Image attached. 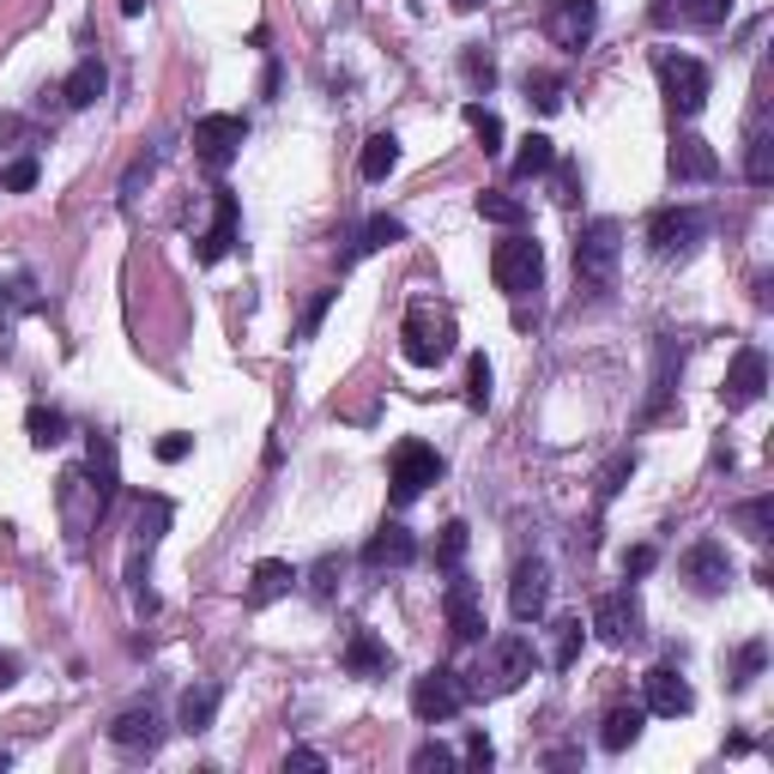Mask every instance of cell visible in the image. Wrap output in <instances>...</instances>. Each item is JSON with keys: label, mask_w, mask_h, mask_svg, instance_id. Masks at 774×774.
<instances>
[{"label": "cell", "mask_w": 774, "mask_h": 774, "mask_svg": "<svg viewBox=\"0 0 774 774\" xmlns=\"http://www.w3.org/2000/svg\"><path fill=\"white\" fill-rule=\"evenodd\" d=\"M744 176H751L756 188L774 182V134H768V127H756V134H751V151H744Z\"/></svg>", "instance_id": "e575fe53"}, {"label": "cell", "mask_w": 774, "mask_h": 774, "mask_svg": "<svg viewBox=\"0 0 774 774\" xmlns=\"http://www.w3.org/2000/svg\"><path fill=\"white\" fill-rule=\"evenodd\" d=\"M109 744H115V751H127V756L158 751V744H164V720L151 714V708H122V714L109 720Z\"/></svg>", "instance_id": "2e32d148"}, {"label": "cell", "mask_w": 774, "mask_h": 774, "mask_svg": "<svg viewBox=\"0 0 774 774\" xmlns=\"http://www.w3.org/2000/svg\"><path fill=\"white\" fill-rule=\"evenodd\" d=\"M683 580H690L702 599H714V593H726V580H732V557H726V545L720 538H695L690 551H683Z\"/></svg>", "instance_id": "7c38bea8"}, {"label": "cell", "mask_w": 774, "mask_h": 774, "mask_svg": "<svg viewBox=\"0 0 774 774\" xmlns=\"http://www.w3.org/2000/svg\"><path fill=\"white\" fill-rule=\"evenodd\" d=\"M460 73H467L472 92H490V85H496V61H490L484 49H467V55H460Z\"/></svg>", "instance_id": "b9f144b4"}, {"label": "cell", "mask_w": 774, "mask_h": 774, "mask_svg": "<svg viewBox=\"0 0 774 774\" xmlns=\"http://www.w3.org/2000/svg\"><path fill=\"white\" fill-rule=\"evenodd\" d=\"M641 708H648V714H660V720H683L695 708V690L683 683L678 666H653V672L641 678Z\"/></svg>", "instance_id": "8fae6325"}, {"label": "cell", "mask_w": 774, "mask_h": 774, "mask_svg": "<svg viewBox=\"0 0 774 774\" xmlns=\"http://www.w3.org/2000/svg\"><path fill=\"white\" fill-rule=\"evenodd\" d=\"M24 134V122H19V115H0V139H19Z\"/></svg>", "instance_id": "9f6ffc18"}, {"label": "cell", "mask_w": 774, "mask_h": 774, "mask_svg": "<svg viewBox=\"0 0 774 774\" xmlns=\"http://www.w3.org/2000/svg\"><path fill=\"white\" fill-rule=\"evenodd\" d=\"M467 399H472V406H490V364H484V352L467 364Z\"/></svg>", "instance_id": "7dc6e473"}, {"label": "cell", "mask_w": 774, "mask_h": 774, "mask_svg": "<svg viewBox=\"0 0 774 774\" xmlns=\"http://www.w3.org/2000/svg\"><path fill=\"white\" fill-rule=\"evenodd\" d=\"M763 387H768V357L756 352V345H744V352L732 357L726 381H720V399H726V411H744V406L763 399Z\"/></svg>", "instance_id": "4fadbf2b"}, {"label": "cell", "mask_w": 774, "mask_h": 774, "mask_svg": "<svg viewBox=\"0 0 774 774\" xmlns=\"http://www.w3.org/2000/svg\"><path fill=\"white\" fill-rule=\"evenodd\" d=\"M24 430H31V442H36V448L67 442V418H61L55 406H31V411H24Z\"/></svg>", "instance_id": "d6a6232c"}, {"label": "cell", "mask_w": 774, "mask_h": 774, "mask_svg": "<svg viewBox=\"0 0 774 774\" xmlns=\"http://www.w3.org/2000/svg\"><path fill=\"white\" fill-rule=\"evenodd\" d=\"M109 92V73H103L97 55H85L80 67L67 73V85H61V97H67V109H92V103Z\"/></svg>", "instance_id": "484cf974"}, {"label": "cell", "mask_w": 774, "mask_h": 774, "mask_svg": "<svg viewBox=\"0 0 774 774\" xmlns=\"http://www.w3.org/2000/svg\"><path fill=\"white\" fill-rule=\"evenodd\" d=\"M387 666H394V653H387V641L376 629H352V641H345V672L352 678H381Z\"/></svg>", "instance_id": "603a6c76"}, {"label": "cell", "mask_w": 774, "mask_h": 774, "mask_svg": "<svg viewBox=\"0 0 774 774\" xmlns=\"http://www.w3.org/2000/svg\"><path fill=\"white\" fill-rule=\"evenodd\" d=\"M580 636H587V629H580V617H563V624H557V648H551V666H557V672H569V666H575Z\"/></svg>", "instance_id": "60d3db41"}, {"label": "cell", "mask_w": 774, "mask_h": 774, "mask_svg": "<svg viewBox=\"0 0 774 774\" xmlns=\"http://www.w3.org/2000/svg\"><path fill=\"white\" fill-rule=\"evenodd\" d=\"M467 763H472V768H490V763H496V751H490L484 732H472V739H467Z\"/></svg>", "instance_id": "f5cc1de1"}, {"label": "cell", "mask_w": 774, "mask_h": 774, "mask_svg": "<svg viewBox=\"0 0 774 774\" xmlns=\"http://www.w3.org/2000/svg\"><path fill=\"white\" fill-rule=\"evenodd\" d=\"M411 557H418V538H411L399 521H381L376 533H369V545H364V563H369V569H406Z\"/></svg>", "instance_id": "44dd1931"}, {"label": "cell", "mask_w": 774, "mask_h": 774, "mask_svg": "<svg viewBox=\"0 0 774 774\" xmlns=\"http://www.w3.org/2000/svg\"><path fill=\"white\" fill-rule=\"evenodd\" d=\"M296 587V569L291 563H279V557H266V563H254V575H249V593L242 599L261 611V605H273V599H285V593Z\"/></svg>", "instance_id": "cb8c5ba5"}, {"label": "cell", "mask_w": 774, "mask_h": 774, "mask_svg": "<svg viewBox=\"0 0 774 774\" xmlns=\"http://www.w3.org/2000/svg\"><path fill=\"white\" fill-rule=\"evenodd\" d=\"M472 206H479L484 224H502V230H521V224H526V206L514 200V194H502V188H484Z\"/></svg>", "instance_id": "4dcf8cb0"}, {"label": "cell", "mask_w": 774, "mask_h": 774, "mask_svg": "<svg viewBox=\"0 0 774 774\" xmlns=\"http://www.w3.org/2000/svg\"><path fill=\"white\" fill-rule=\"evenodd\" d=\"M545 176H557V200L569 206V200H575V188H580V170H575V164H551Z\"/></svg>", "instance_id": "f907efd6"}, {"label": "cell", "mask_w": 774, "mask_h": 774, "mask_svg": "<svg viewBox=\"0 0 774 774\" xmlns=\"http://www.w3.org/2000/svg\"><path fill=\"white\" fill-rule=\"evenodd\" d=\"M19 683V653H0V690H12Z\"/></svg>", "instance_id": "11a10c76"}, {"label": "cell", "mask_w": 774, "mask_h": 774, "mask_svg": "<svg viewBox=\"0 0 774 774\" xmlns=\"http://www.w3.org/2000/svg\"><path fill=\"white\" fill-rule=\"evenodd\" d=\"M587 629L605 641V648H636V641H641V599H636V587L599 593V599H593Z\"/></svg>", "instance_id": "52a82bcc"}, {"label": "cell", "mask_w": 774, "mask_h": 774, "mask_svg": "<svg viewBox=\"0 0 774 774\" xmlns=\"http://www.w3.org/2000/svg\"><path fill=\"white\" fill-rule=\"evenodd\" d=\"M653 67H660V92H666V109L672 115H702V103H708V67L695 55H672V49H660L653 55Z\"/></svg>", "instance_id": "5b68a950"}, {"label": "cell", "mask_w": 774, "mask_h": 774, "mask_svg": "<svg viewBox=\"0 0 774 774\" xmlns=\"http://www.w3.org/2000/svg\"><path fill=\"white\" fill-rule=\"evenodd\" d=\"M285 763H291V768H327V756H321V751H308V744H296Z\"/></svg>", "instance_id": "db71d44e"}, {"label": "cell", "mask_w": 774, "mask_h": 774, "mask_svg": "<svg viewBox=\"0 0 774 774\" xmlns=\"http://www.w3.org/2000/svg\"><path fill=\"white\" fill-rule=\"evenodd\" d=\"M339 569H345L339 557H321V563H315V580H308V593H315V599H333V587H339Z\"/></svg>", "instance_id": "c3c4849f"}, {"label": "cell", "mask_w": 774, "mask_h": 774, "mask_svg": "<svg viewBox=\"0 0 774 774\" xmlns=\"http://www.w3.org/2000/svg\"><path fill=\"white\" fill-rule=\"evenodd\" d=\"M617 254H624V224H617V218H593V224L575 237V279L587 291H611Z\"/></svg>", "instance_id": "7a4b0ae2"}, {"label": "cell", "mask_w": 774, "mask_h": 774, "mask_svg": "<svg viewBox=\"0 0 774 774\" xmlns=\"http://www.w3.org/2000/svg\"><path fill=\"white\" fill-rule=\"evenodd\" d=\"M399 164V139L394 134H369L364 139V158H357V170H364V182H387Z\"/></svg>", "instance_id": "f546056e"}, {"label": "cell", "mask_w": 774, "mask_h": 774, "mask_svg": "<svg viewBox=\"0 0 774 774\" xmlns=\"http://www.w3.org/2000/svg\"><path fill=\"white\" fill-rule=\"evenodd\" d=\"M333 296H339V291H315V303L303 308V321H296V339H315L321 321H327V308H333Z\"/></svg>", "instance_id": "f6af8a7d"}, {"label": "cell", "mask_w": 774, "mask_h": 774, "mask_svg": "<svg viewBox=\"0 0 774 774\" xmlns=\"http://www.w3.org/2000/svg\"><path fill=\"white\" fill-rule=\"evenodd\" d=\"M146 7H151V0H122V12H127V19H139Z\"/></svg>", "instance_id": "6f0895ef"}, {"label": "cell", "mask_w": 774, "mask_h": 774, "mask_svg": "<svg viewBox=\"0 0 774 774\" xmlns=\"http://www.w3.org/2000/svg\"><path fill=\"white\" fill-rule=\"evenodd\" d=\"M36 176H43V164H36L31 151H24V158H12V164H7L0 188H7V194H31V188H36Z\"/></svg>", "instance_id": "7bdbcfd3"}, {"label": "cell", "mask_w": 774, "mask_h": 774, "mask_svg": "<svg viewBox=\"0 0 774 774\" xmlns=\"http://www.w3.org/2000/svg\"><path fill=\"white\" fill-rule=\"evenodd\" d=\"M218 702H224V690H218V683H194V690H182V708H176L182 732H206V726H212Z\"/></svg>", "instance_id": "4316f807"}, {"label": "cell", "mask_w": 774, "mask_h": 774, "mask_svg": "<svg viewBox=\"0 0 774 774\" xmlns=\"http://www.w3.org/2000/svg\"><path fill=\"white\" fill-rule=\"evenodd\" d=\"M399 352H406L411 369H436L448 352H454V327H448V315H436L430 303H411L406 327H399Z\"/></svg>", "instance_id": "3957f363"}, {"label": "cell", "mask_w": 774, "mask_h": 774, "mask_svg": "<svg viewBox=\"0 0 774 774\" xmlns=\"http://www.w3.org/2000/svg\"><path fill=\"white\" fill-rule=\"evenodd\" d=\"M666 164H672L678 182H714V176H720V151L708 146L702 134H678L672 151H666Z\"/></svg>", "instance_id": "d6986e66"}, {"label": "cell", "mask_w": 774, "mask_h": 774, "mask_svg": "<svg viewBox=\"0 0 774 774\" xmlns=\"http://www.w3.org/2000/svg\"><path fill=\"white\" fill-rule=\"evenodd\" d=\"M170 514H176L170 496H146V502H139V545H134V563L158 551V538H164V526H170ZM134 563H127V569H134Z\"/></svg>", "instance_id": "83f0119b"}, {"label": "cell", "mask_w": 774, "mask_h": 774, "mask_svg": "<svg viewBox=\"0 0 774 774\" xmlns=\"http://www.w3.org/2000/svg\"><path fill=\"white\" fill-rule=\"evenodd\" d=\"M394 242H406V224H399V218H369L364 224V242H357V254H369V249H394Z\"/></svg>", "instance_id": "ab89813d"}, {"label": "cell", "mask_w": 774, "mask_h": 774, "mask_svg": "<svg viewBox=\"0 0 774 774\" xmlns=\"http://www.w3.org/2000/svg\"><path fill=\"white\" fill-rule=\"evenodd\" d=\"M467 545H472L467 521H448V526H442V538H436V563H442V569H460V557H467Z\"/></svg>", "instance_id": "74e56055"}, {"label": "cell", "mask_w": 774, "mask_h": 774, "mask_svg": "<svg viewBox=\"0 0 774 774\" xmlns=\"http://www.w3.org/2000/svg\"><path fill=\"white\" fill-rule=\"evenodd\" d=\"M242 139H249V122H242V115H200V122H194V151H200L206 170H224V164L242 151Z\"/></svg>", "instance_id": "9c48e42d"}, {"label": "cell", "mask_w": 774, "mask_h": 774, "mask_svg": "<svg viewBox=\"0 0 774 774\" xmlns=\"http://www.w3.org/2000/svg\"><path fill=\"white\" fill-rule=\"evenodd\" d=\"M490 279H496V285L521 303V296H533L538 279H545V249H538L533 237H521V230H514V237L496 242V254H490Z\"/></svg>", "instance_id": "277c9868"}, {"label": "cell", "mask_w": 774, "mask_h": 774, "mask_svg": "<svg viewBox=\"0 0 774 774\" xmlns=\"http://www.w3.org/2000/svg\"><path fill=\"white\" fill-rule=\"evenodd\" d=\"M545 605H551V563L526 557L521 569H514V580H509V611L521 617V624H538Z\"/></svg>", "instance_id": "5bb4252c"}, {"label": "cell", "mask_w": 774, "mask_h": 774, "mask_svg": "<svg viewBox=\"0 0 774 774\" xmlns=\"http://www.w3.org/2000/svg\"><path fill=\"white\" fill-rule=\"evenodd\" d=\"M653 19L660 24H690V31H714V24L732 19V0H660L653 7Z\"/></svg>", "instance_id": "7402d4cb"}, {"label": "cell", "mask_w": 774, "mask_h": 774, "mask_svg": "<svg viewBox=\"0 0 774 774\" xmlns=\"http://www.w3.org/2000/svg\"><path fill=\"white\" fill-rule=\"evenodd\" d=\"M460 115H467V127L479 134L484 151H502V115H496V109H484V103H467Z\"/></svg>", "instance_id": "8d00e7d4"}, {"label": "cell", "mask_w": 774, "mask_h": 774, "mask_svg": "<svg viewBox=\"0 0 774 774\" xmlns=\"http://www.w3.org/2000/svg\"><path fill=\"white\" fill-rule=\"evenodd\" d=\"M702 230H708V218L695 212V206H666V212H653L648 218V242H653V254H690L695 242H702Z\"/></svg>", "instance_id": "30bf717a"}, {"label": "cell", "mask_w": 774, "mask_h": 774, "mask_svg": "<svg viewBox=\"0 0 774 774\" xmlns=\"http://www.w3.org/2000/svg\"><path fill=\"white\" fill-rule=\"evenodd\" d=\"M653 563H660V551H653V545H636V551H624V575H648Z\"/></svg>", "instance_id": "816d5d0a"}, {"label": "cell", "mask_w": 774, "mask_h": 774, "mask_svg": "<svg viewBox=\"0 0 774 774\" xmlns=\"http://www.w3.org/2000/svg\"><path fill=\"white\" fill-rule=\"evenodd\" d=\"M448 636L454 641H484V605H479V587L467 575L448 580Z\"/></svg>", "instance_id": "e0dca14e"}, {"label": "cell", "mask_w": 774, "mask_h": 774, "mask_svg": "<svg viewBox=\"0 0 774 774\" xmlns=\"http://www.w3.org/2000/svg\"><path fill=\"white\" fill-rule=\"evenodd\" d=\"M533 672H538V648H533V641H526V636H496L484 648V660H479V672H472L467 695H514Z\"/></svg>", "instance_id": "6da1fadb"}, {"label": "cell", "mask_w": 774, "mask_h": 774, "mask_svg": "<svg viewBox=\"0 0 774 774\" xmlns=\"http://www.w3.org/2000/svg\"><path fill=\"white\" fill-rule=\"evenodd\" d=\"M678 364H683V345L660 339V376H653V399H648V418H660V411H666V399H672V376H678Z\"/></svg>", "instance_id": "1f68e13d"}, {"label": "cell", "mask_w": 774, "mask_h": 774, "mask_svg": "<svg viewBox=\"0 0 774 774\" xmlns=\"http://www.w3.org/2000/svg\"><path fill=\"white\" fill-rule=\"evenodd\" d=\"M436 479H442V454H436L430 442H399L394 448V467H387V496H394V509L418 502Z\"/></svg>", "instance_id": "8992f818"}, {"label": "cell", "mask_w": 774, "mask_h": 774, "mask_svg": "<svg viewBox=\"0 0 774 774\" xmlns=\"http://www.w3.org/2000/svg\"><path fill=\"white\" fill-rule=\"evenodd\" d=\"M732 521L744 526V533L756 538V545H768L774 538V496H751V502H739V514Z\"/></svg>", "instance_id": "836d02e7"}, {"label": "cell", "mask_w": 774, "mask_h": 774, "mask_svg": "<svg viewBox=\"0 0 774 774\" xmlns=\"http://www.w3.org/2000/svg\"><path fill=\"white\" fill-rule=\"evenodd\" d=\"M763 666H768V641H744L739 660H732V690H751L763 678Z\"/></svg>", "instance_id": "d590c367"}, {"label": "cell", "mask_w": 774, "mask_h": 774, "mask_svg": "<svg viewBox=\"0 0 774 774\" xmlns=\"http://www.w3.org/2000/svg\"><path fill=\"white\" fill-rule=\"evenodd\" d=\"M641 726H648V708H641V702H617L611 714L599 720V744H605V751H629V744L641 739Z\"/></svg>", "instance_id": "d4e9b609"}, {"label": "cell", "mask_w": 774, "mask_h": 774, "mask_svg": "<svg viewBox=\"0 0 774 774\" xmlns=\"http://www.w3.org/2000/svg\"><path fill=\"white\" fill-rule=\"evenodd\" d=\"M237 218H242L237 194H230V188H218V200H212V230L200 237L194 261H200V266H218V261H224V254L237 249Z\"/></svg>", "instance_id": "9a60e30c"}, {"label": "cell", "mask_w": 774, "mask_h": 774, "mask_svg": "<svg viewBox=\"0 0 774 774\" xmlns=\"http://www.w3.org/2000/svg\"><path fill=\"white\" fill-rule=\"evenodd\" d=\"M460 708H467V678L460 672L430 666L423 678H411V714H418L423 726H442V720H454Z\"/></svg>", "instance_id": "ba28073f"}, {"label": "cell", "mask_w": 774, "mask_h": 774, "mask_svg": "<svg viewBox=\"0 0 774 774\" xmlns=\"http://www.w3.org/2000/svg\"><path fill=\"white\" fill-rule=\"evenodd\" d=\"M526 103H538L545 115L563 109V80L557 73H526Z\"/></svg>", "instance_id": "f35d334b"}, {"label": "cell", "mask_w": 774, "mask_h": 774, "mask_svg": "<svg viewBox=\"0 0 774 774\" xmlns=\"http://www.w3.org/2000/svg\"><path fill=\"white\" fill-rule=\"evenodd\" d=\"M448 7H454V12H472V7H484V0H448Z\"/></svg>", "instance_id": "680465c9"}, {"label": "cell", "mask_w": 774, "mask_h": 774, "mask_svg": "<svg viewBox=\"0 0 774 774\" xmlns=\"http://www.w3.org/2000/svg\"><path fill=\"white\" fill-rule=\"evenodd\" d=\"M85 484H92L97 509L109 514L115 490H122V460H115V442H109V436H92V442H85Z\"/></svg>", "instance_id": "ffe728a7"}, {"label": "cell", "mask_w": 774, "mask_h": 774, "mask_svg": "<svg viewBox=\"0 0 774 774\" xmlns=\"http://www.w3.org/2000/svg\"><path fill=\"white\" fill-rule=\"evenodd\" d=\"M593 24H599V0H557L551 19H545V31H551L557 49H580L593 36Z\"/></svg>", "instance_id": "ac0fdd59"}, {"label": "cell", "mask_w": 774, "mask_h": 774, "mask_svg": "<svg viewBox=\"0 0 774 774\" xmlns=\"http://www.w3.org/2000/svg\"><path fill=\"white\" fill-rule=\"evenodd\" d=\"M551 164H557V139H551V134H526L521 151H514V182H533V176H545Z\"/></svg>", "instance_id": "f1b7e54d"}, {"label": "cell", "mask_w": 774, "mask_h": 774, "mask_svg": "<svg viewBox=\"0 0 774 774\" xmlns=\"http://www.w3.org/2000/svg\"><path fill=\"white\" fill-rule=\"evenodd\" d=\"M7 768H12V756H7V751H0V774H7Z\"/></svg>", "instance_id": "91938a15"}, {"label": "cell", "mask_w": 774, "mask_h": 774, "mask_svg": "<svg viewBox=\"0 0 774 774\" xmlns=\"http://www.w3.org/2000/svg\"><path fill=\"white\" fill-rule=\"evenodd\" d=\"M636 472V454H617L611 467H605V479H599V502H611L617 490H624V479Z\"/></svg>", "instance_id": "bcb514c9"}, {"label": "cell", "mask_w": 774, "mask_h": 774, "mask_svg": "<svg viewBox=\"0 0 774 774\" xmlns=\"http://www.w3.org/2000/svg\"><path fill=\"white\" fill-rule=\"evenodd\" d=\"M454 763H460V756L448 751V744H436V739H423L418 751H411V768H418V774H430V768H454Z\"/></svg>", "instance_id": "ee69618b"}, {"label": "cell", "mask_w": 774, "mask_h": 774, "mask_svg": "<svg viewBox=\"0 0 774 774\" xmlns=\"http://www.w3.org/2000/svg\"><path fill=\"white\" fill-rule=\"evenodd\" d=\"M188 448H194V436L170 430V436H164V442H158V460H164V467H176V460H188Z\"/></svg>", "instance_id": "681fc988"}]
</instances>
